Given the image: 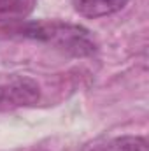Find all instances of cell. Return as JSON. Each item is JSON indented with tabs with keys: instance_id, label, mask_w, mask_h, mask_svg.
<instances>
[{
	"instance_id": "2",
	"label": "cell",
	"mask_w": 149,
	"mask_h": 151,
	"mask_svg": "<svg viewBox=\"0 0 149 151\" xmlns=\"http://www.w3.org/2000/svg\"><path fill=\"white\" fill-rule=\"evenodd\" d=\"M40 99L35 79L21 74L0 76V107H28Z\"/></svg>"
},
{
	"instance_id": "1",
	"label": "cell",
	"mask_w": 149,
	"mask_h": 151,
	"mask_svg": "<svg viewBox=\"0 0 149 151\" xmlns=\"http://www.w3.org/2000/svg\"><path fill=\"white\" fill-rule=\"evenodd\" d=\"M7 32L25 39L47 42L74 56H90L97 49L86 28L63 21H23L7 27Z\"/></svg>"
},
{
	"instance_id": "5",
	"label": "cell",
	"mask_w": 149,
	"mask_h": 151,
	"mask_svg": "<svg viewBox=\"0 0 149 151\" xmlns=\"http://www.w3.org/2000/svg\"><path fill=\"white\" fill-rule=\"evenodd\" d=\"M34 5L35 0H0V18H25Z\"/></svg>"
},
{
	"instance_id": "3",
	"label": "cell",
	"mask_w": 149,
	"mask_h": 151,
	"mask_svg": "<svg viewBox=\"0 0 149 151\" xmlns=\"http://www.w3.org/2000/svg\"><path fill=\"white\" fill-rule=\"evenodd\" d=\"M126 4L128 0H72L75 12L90 19L111 16L121 11Z\"/></svg>"
},
{
	"instance_id": "4",
	"label": "cell",
	"mask_w": 149,
	"mask_h": 151,
	"mask_svg": "<svg viewBox=\"0 0 149 151\" xmlns=\"http://www.w3.org/2000/svg\"><path fill=\"white\" fill-rule=\"evenodd\" d=\"M148 139L142 135H121L102 142H95L86 151H148Z\"/></svg>"
}]
</instances>
